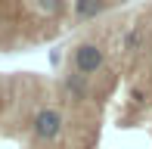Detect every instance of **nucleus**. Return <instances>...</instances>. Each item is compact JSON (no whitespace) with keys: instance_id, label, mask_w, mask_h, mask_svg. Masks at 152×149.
I'll return each instance as SVG.
<instances>
[{"instance_id":"f257e3e1","label":"nucleus","mask_w":152,"mask_h":149,"mask_svg":"<svg viewBox=\"0 0 152 149\" xmlns=\"http://www.w3.org/2000/svg\"><path fill=\"white\" fill-rule=\"evenodd\" d=\"M75 0H0V53H22L50 40Z\"/></svg>"},{"instance_id":"f03ea898","label":"nucleus","mask_w":152,"mask_h":149,"mask_svg":"<svg viewBox=\"0 0 152 149\" xmlns=\"http://www.w3.org/2000/svg\"><path fill=\"white\" fill-rule=\"evenodd\" d=\"M102 65H106V50H102L99 44H93V40H81V44H75L72 53H68V69L78 72V74L93 78V74L102 72Z\"/></svg>"},{"instance_id":"7ed1b4c3","label":"nucleus","mask_w":152,"mask_h":149,"mask_svg":"<svg viewBox=\"0 0 152 149\" xmlns=\"http://www.w3.org/2000/svg\"><path fill=\"white\" fill-rule=\"evenodd\" d=\"M121 50H124V53H140V50H143V28H140V25H130V28L124 31Z\"/></svg>"}]
</instances>
